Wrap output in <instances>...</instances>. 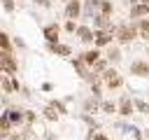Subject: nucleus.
Here are the masks:
<instances>
[{
	"label": "nucleus",
	"instance_id": "1",
	"mask_svg": "<svg viewBox=\"0 0 149 140\" xmlns=\"http://www.w3.org/2000/svg\"><path fill=\"white\" fill-rule=\"evenodd\" d=\"M114 37L119 40V44H130L137 37V26L135 23H121L114 33Z\"/></svg>",
	"mask_w": 149,
	"mask_h": 140
},
{
	"label": "nucleus",
	"instance_id": "2",
	"mask_svg": "<svg viewBox=\"0 0 149 140\" xmlns=\"http://www.w3.org/2000/svg\"><path fill=\"white\" fill-rule=\"evenodd\" d=\"M100 82L107 86V89H121L123 86V77L114 70V68H105L100 72Z\"/></svg>",
	"mask_w": 149,
	"mask_h": 140
},
{
	"label": "nucleus",
	"instance_id": "3",
	"mask_svg": "<svg viewBox=\"0 0 149 140\" xmlns=\"http://www.w3.org/2000/svg\"><path fill=\"white\" fill-rule=\"evenodd\" d=\"M114 33H116V28H105V30H95V33H93V47H95V49L109 47V44H112V40H114Z\"/></svg>",
	"mask_w": 149,
	"mask_h": 140
},
{
	"label": "nucleus",
	"instance_id": "4",
	"mask_svg": "<svg viewBox=\"0 0 149 140\" xmlns=\"http://www.w3.org/2000/svg\"><path fill=\"white\" fill-rule=\"evenodd\" d=\"M0 70H2V72H7L9 77H12V75H16V70H19V63H16V58L12 56V51H5V49H0Z\"/></svg>",
	"mask_w": 149,
	"mask_h": 140
},
{
	"label": "nucleus",
	"instance_id": "5",
	"mask_svg": "<svg viewBox=\"0 0 149 140\" xmlns=\"http://www.w3.org/2000/svg\"><path fill=\"white\" fill-rule=\"evenodd\" d=\"M130 75H135V77H149V61H142V58H137V61H133L130 63Z\"/></svg>",
	"mask_w": 149,
	"mask_h": 140
},
{
	"label": "nucleus",
	"instance_id": "6",
	"mask_svg": "<svg viewBox=\"0 0 149 140\" xmlns=\"http://www.w3.org/2000/svg\"><path fill=\"white\" fill-rule=\"evenodd\" d=\"M116 112H119L121 117H130V114L135 112V107H133V100H130L128 96H121V100H119V105H116Z\"/></svg>",
	"mask_w": 149,
	"mask_h": 140
},
{
	"label": "nucleus",
	"instance_id": "7",
	"mask_svg": "<svg viewBox=\"0 0 149 140\" xmlns=\"http://www.w3.org/2000/svg\"><path fill=\"white\" fill-rule=\"evenodd\" d=\"M58 33H61V26H58V23H49V26H44V30H42V35H44L47 42H58Z\"/></svg>",
	"mask_w": 149,
	"mask_h": 140
},
{
	"label": "nucleus",
	"instance_id": "8",
	"mask_svg": "<svg viewBox=\"0 0 149 140\" xmlns=\"http://www.w3.org/2000/svg\"><path fill=\"white\" fill-rule=\"evenodd\" d=\"M77 37L84 42V44H93V33L95 30H91V26H77Z\"/></svg>",
	"mask_w": 149,
	"mask_h": 140
},
{
	"label": "nucleus",
	"instance_id": "9",
	"mask_svg": "<svg viewBox=\"0 0 149 140\" xmlns=\"http://www.w3.org/2000/svg\"><path fill=\"white\" fill-rule=\"evenodd\" d=\"M81 14V2L79 0H68L65 5V19H77Z\"/></svg>",
	"mask_w": 149,
	"mask_h": 140
},
{
	"label": "nucleus",
	"instance_id": "10",
	"mask_svg": "<svg viewBox=\"0 0 149 140\" xmlns=\"http://www.w3.org/2000/svg\"><path fill=\"white\" fill-rule=\"evenodd\" d=\"M93 28H95V30H105V28H114V23H112L109 16H105V14H95V16H93Z\"/></svg>",
	"mask_w": 149,
	"mask_h": 140
},
{
	"label": "nucleus",
	"instance_id": "11",
	"mask_svg": "<svg viewBox=\"0 0 149 140\" xmlns=\"http://www.w3.org/2000/svg\"><path fill=\"white\" fill-rule=\"evenodd\" d=\"M79 58H81V61H84V63H86V65L91 68V65H93V63H95L98 58H102V54H100V49H95V47H93V49H88V51H84V54H81Z\"/></svg>",
	"mask_w": 149,
	"mask_h": 140
},
{
	"label": "nucleus",
	"instance_id": "12",
	"mask_svg": "<svg viewBox=\"0 0 149 140\" xmlns=\"http://www.w3.org/2000/svg\"><path fill=\"white\" fill-rule=\"evenodd\" d=\"M49 51L56 56H70L72 54V49L68 44H61V42H49Z\"/></svg>",
	"mask_w": 149,
	"mask_h": 140
},
{
	"label": "nucleus",
	"instance_id": "13",
	"mask_svg": "<svg viewBox=\"0 0 149 140\" xmlns=\"http://www.w3.org/2000/svg\"><path fill=\"white\" fill-rule=\"evenodd\" d=\"M149 14V7L144 2H135L130 5V19H140V16H147Z\"/></svg>",
	"mask_w": 149,
	"mask_h": 140
},
{
	"label": "nucleus",
	"instance_id": "14",
	"mask_svg": "<svg viewBox=\"0 0 149 140\" xmlns=\"http://www.w3.org/2000/svg\"><path fill=\"white\" fill-rule=\"evenodd\" d=\"M135 26H137V37L149 40V19H140Z\"/></svg>",
	"mask_w": 149,
	"mask_h": 140
},
{
	"label": "nucleus",
	"instance_id": "15",
	"mask_svg": "<svg viewBox=\"0 0 149 140\" xmlns=\"http://www.w3.org/2000/svg\"><path fill=\"white\" fill-rule=\"evenodd\" d=\"M98 5H100V0H88V2L84 5V14L93 19V16L98 14Z\"/></svg>",
	"mask_w": 149,
	"mask_h": 140
},
{
	"label": "nucleus",
	"instance_id": "16",
	"mask_svg": "<svg viewBox=\"0 0 149 140\" xmlns=\"http://www.w3.org/2000/svg\"><path fill=\"white\" fill-rule=\"evenodd\" d=\"M112 12H114V5H112L109 0H100V5H98V14L112 16Z\"/></svg>",
	"mask_w": 149,
	"mask_h": 140
},
{
	"label": "nucleus",
	"instance_id": "17",
	"mask_svg": "<svg viewBox=\"0 0 149 140\" xmlns=\"http://www.w3.org/2000/svg\"><path fill=\"white\" fill-rule=\"evenodd\" d=\"M72 68L77 70V75H79V77H86V75H88V70H86L88 65H86L81 58H74V61H72Z\"/></svg>",
	"mask_w": 149,
	"mask_h": 140
},
{
	"label": "nucleus",
	"instance_id": "18",
	"mask_svg": "<svg viewBox=\"0 0 149 140\" xmlns=\"http://www.w3.org/2000/svg\"><path fill=\"white\" fill-rule=\"evenodd\" d=\"M105 58H107V61H112V63H116V61L121 58V49L109 44V49H107V56H105Z\"/></svg>",
	"mask_w": 149,
	"mask_h": 140
},
{
	"label": "nucleus",
	"instance_id": "19",
	"mask_svg": "<svg viewBox=\"0 0 149 140\" xmlns=\"http://www.w3.org/2000/svg\"><path fill=\"white\" fill-rule=\"evenodd\" d=\"M7 117H9L12 126H14V124H21V121H23V112H21V110H7Z\"/></svg>",
	"mask_w": 149,
	"mask_h": 140
},
{
	"label": "nucleus",
	"instance_id": "20",
	"mask_svg": "<svg viewBox=\"0 0 149 140\" xmlns=\"http://www.w3.org/2000/svg\"><path fill=\"white\" fill-rule=\"evenodd\" d=\"M0 49L12 51V40H9V35H7V33H2V30H0Z\"/></svg>",
	"mask_w": 149,
	"mask_h": 140
},
{
	"label": "nucleus",
	"instance_id": "21",
	"mask_svg": "<svg viewBox=\"0 0 149 140\" xmlns=\"http://www.w3.org/2000/svg\"><path fill=\"white\" fill-rule=\"evenodd\" d=\"M0 89H2L5 93H12V91H14V86H12V79H9V77H0Z\"/></svg>",
	"mask_w": 149,
	"mask_h": 140
},
{
	"label": "nucleus",
	"instance_id": "22",
	"mask_svg": "<svg viewBox=\"0 0 149 140\" xmlns=\"http://www.w3.org/2000/svg\"><path fill=\"white\" fill-rule=\"evenodd\" d=\"M133 107H135L137 112H142V114L149 112V103H144V100H133Z\"/></svg>",
	"mask_w": 149,
	"mask_h": 140
},
{
	"label": "nucleus",
	"instance_id": "23",
	"mask_svg": "<svg viewBox=\"0 0 149 140\" xmlns=\"http://www.w3.org/2000/svg\"><path fill=\"white\" fill-rule=\"evenodd\" d=\"M100 107H102V112H107V114L116 112V105H114L112 100H102V103H100Z\"/></svg>",
	"mask_w": 149,
	"mask_h": 140
},
{
	"label": "nucleus",
	"instance_id": "24",
	"mask_svg": "<svg viewBox=\"0 0 149 140\" xmlns=\"http://www.w3.org/2000/svg\"><path fill=\"white\" fill-rule=\"evenodd\" d=\"M84 110H86V112H95V110H98V103H95V96H93V98H88V100L84 103Z\"/></svg>",
	"mask_w": 149,
	"mask_h": 140
},
{
	"label": "nucleus",
	"instance_id": "25",
	"mask_svg": "<svg viewBox=\"0 0 149 140\" xmlns=\"http://www.w3.org/2000/svg\"><path fill=\"white\" fill-rule=\"evenodd\" d=\"M49 105H51V107H54V110H56L58 114H65V112H68V107H65V105H63L61 100H51Z\"/></svg>",
	"mask_w": 149,
	"mask_h": 140
},
{
	"label": "nucleus",
	"instance_id": "26",
	"mask_svg": "<svg viewBox=\"0 0 149 140\" xmlns=\"http://www.w3.org/2000/svg\"><path fill=\"white\" fill-rule=\"evenodd\" d=\"M44 117H47L49 121H56V119H58V112H56V110L49 105V107H44Z\"/></svg>",
	"mask_w": 149,
	"mask_h": 140
},
{
	"label": "nucleus",
	"instance_id": "27",
	"mask_svg": "<svg viewBox=\"0 0 149 140\" xmlns=\"http://www.w3.org/2000/svg\"><path fill=\"white\" fill-rule=\"evenodd\" d=\"M65 30H68V33H74V30H77V23H74V19H68V21H65Z\"/></svg>",
	"mask_w": 149,
	"mask_h": 140
},
{
	"label": "nucleus",
	"instance_id": "28",
	"mask_svg": "<svg viewBox=\"0 0 149 140\" xmlns=\"http://www.w3.org/2000/svg\"><path fill=\"white\" fill-rule=\"evenodd\" d=\"M0 2H2L5 12H14V0H0Z\"/></svg>",
	"mask_w": 149,
	"mask_h": 140
},
{
	"label": "nucleus",
	"instance_id": "29",
	"mask_svg": "<svg viewBox=\"0 0 149 140\" xmlns=\"http://www.w3.org/2000/svg\"><path fill=\"white\" fill-rule=\"evenodd\" d=\"M88 138H93V140H109V138H107L105 133H91Z\"/></svg>",
	"mask_w": 149,
	"mask_h": 140
},
{
	"label": "nucleus",
	"instance_id": "30",
	"mask_svg": "<svg viewBox=\"0 0 149 140\" xmlns=\"http://www.w3.org/2000/svg\"><path fill=\"white\" fill-rule=\"evenodd\" d=\"M37 5H42V7H49V0H35Z\"/></svg>",
	"mask_w": 149,
	"mask_h": 140
},
{
	"label": "nucleus",
	"instance_id": "31",
	"mask_svg": "<svg viewBox=\"0 0 149 140\" xmlns=\"http://www.w3.org/2000/svg\"><path fill=\"white\" fill-rule=\"evenodd\" d=\"M137 2H144V5H147V7H149V0H137Z\"/></svg>",
	"mask_w": 149,
	"mask_h": 140
},
{
	"label": "nucleus",
	"instance_id": "32",
	"mask_svg": "<svg viewBox=\"0 0 149 140\" xmlns=\"http://www.w3.org/2000/svg\"><path fill=\"white\" fill-rule=\"evenodd\" d=\"M63 2H68V0H63Z\"/></svg>",
	"mask_w": 149,
	"mask_h": 140
},
{
	"label": "nucleus",
	"instance_id": "33",
	"mask_svg": "<svg viewBox=\"0 0 149 140\" xmlns=\"http://www.w3.org/2000/svg\"><path fill=\"white\" fill-rule=\"evenodd\" d=\"M147 19H149V14H147Z\"/></svg>",
	"mask_w": 149,
	"mask_h": 140
}]
</instances>
